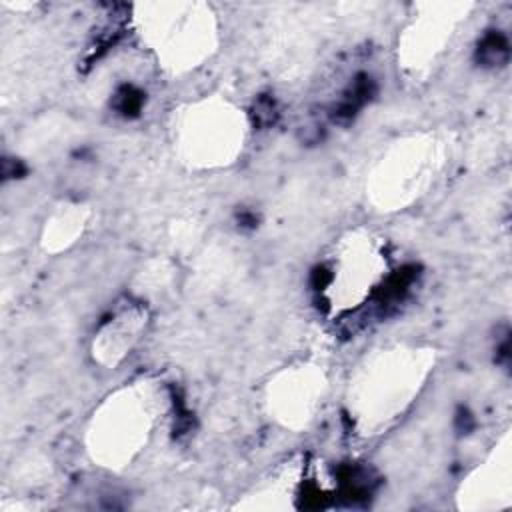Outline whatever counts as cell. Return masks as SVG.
I'll return each mask as SVG.
<instances>
[{"label":"cell","instance_id":"cell-1","mask_svg":"<svg viewBox=\"0 0 512 512\" xmlns=\"http://www.w3.org/2000/svg\"><path fill=\"white\" fill-rule=\"evenodd\" d=\"M140 384L110 396L92 416L88 450L102 466H128L150 440L156 424V400Z\"/></svg>","mask_w":512,"mask_h":512},{"label":"cell","instance_id":"cell-2","mask_svg":"<svg viewBox=\"0 0 512 512\" xmlns=\"http://www.w3.org/2000/svg\"><path fill=\"white\" fill-rule=\"evenodd\" d=\"M426 370L424 358L416 350H386L358 372L350 406L370 426L390 420L418 392Z\"/></svg>","mask_w":512,"mask_h":512},{"label":"cell","instance_id":"cell-3","mask_svg":"<svg viewBox=\"0 0 512 512\" xmlns=\"http://www.w3.org/2000/svg\"><path fill=\"white\" fill-rule=\"evenodd\" d=\"M244 132V118L238 110L220 100H204L184 110L176 140L190 164L210 168L226 166L238 156Z\"/></svg>","mask_w":512,"mask_h":512},{"label":"cell","instance_id":"cell-4","mask_svg":"<svg viewBox=\"0 0 512 512\" xmlns=\"http://www.w3.org/2000/svg\"><path fill=\"white\" fill-rule=\"evenodd\" d=\"M388 276V258L378 240L352 236L320 272L318 292L334 310H354L380 292Z\"/></svg>","mask_w":512,"mask_h":512},{"label":"cell","instance_id":"cell-5","mask_svg":"<svg viewBox=\"0 0 512 512\" xmlns=\"http://www.w3.org/2000/svg\"><path fill=\"white\" fill-rule=\"evenodd\" d=\"M432 142L410 140L394 146L378 164L374 194L380 204H404L418 196L434 174Z\"/></svg>","mask_w":512,"mask_h":512},{"label":"cell","instance_id":"cell-6","mask_svg":"<svg viewBox=\"0 0 512 512\" xmlns=\"http://www.w3.org/2000/svg\"><path fill=\"white\" fill-rule=\"evenodd\" d=\"M148 36L166 66L194 68L212 48V20L204 14H168L148 18Z\"/></svg>","mask_w":512,"mask_h":512},{"label":"cell","instance_id":"cell-7","mask_svg":"<svg viewBox=\"0 0 512 512\" xmlns=\"http://www.w3.org/2000/svg\"><path fill=\"white\" fill-rule=\"evenodd\" d=\"M324 378L322 372L314 368H300L282 376L274 386H270V406L284 424H306L318 400H322Z\"/></svg>","mask_w":512,"mask_h":512},{"label":"cell","instance_id":"cell-8","mask_svg":"<svg viewBox=\"0 0 512 512\" xmlns=\"http://www.w3.org/2000/svg\"><path fill=\"white\" fill-rule=\"evenodd\" d=\"M142 324L144 314L136 306L124 308L116 312L112 318H108V322L100 328L96 338L98 350H94V354L98 352L100 362L114 364L116 360H120L132 348L134 340L142 330Z\"/></svg>","mask_w":512,"mask_h":512}]
</instances>
